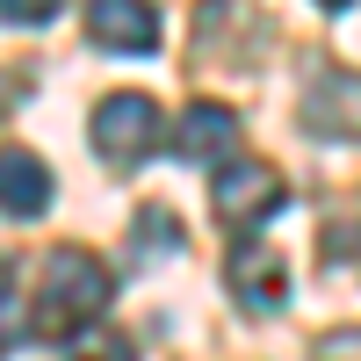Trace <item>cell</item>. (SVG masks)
I'll return each mask as SVG.
<instances>
[{
    "label": "cell",
    "mask_w": 361,
    "mask_h": 361,
    "mask_svg": "<svg viewBox=\"0 0 361 361\" xmlns=\"http://www.w3.org/2000/svg\"><path fill=\"white\" fill-rule=\"evenodd\" d=\"M116 296V275L87 253V246H58L37 275V333H80V325H94L102 304Z\"/></svg>",
    "instance_id": "obj_1"
},
{
    "label": "cell",
    "mask_w": 361,
    "mask_h": 361,
    "mask_svg": "<svg viewBox=\"0 0 361 361\" xmlns=\"http://www.w3.org/2000/svg\"><path fill=\"white\" fill-rule=\"evenodd\" d=\"M166 145V116L152 94H109L94 102V152L109 166H137V159H152Z\"/></svg>",
    "instance_id": "obj_2"
},
{
    "label": "cell",
    "mask_w": 361,
    "mask_h": 361,
    "mask_svg": "<svg viewBox=\"0 0 361 361\" xmlns=\"http://www.w3.org/2000/svg\"><path fill=\"white\" fill-rule=\"evenodd\" d=\"M282 173L267 166V159H231V166H217V180H209V202H217V217L224 224H238V231H253L260 217H275L282 209Z\"/></svg>",
    "instance_id": "obj_3"
},
{
    "label": "cell",
    "mask_w": 361,
    "mask_h": 361,
    "mask_svg": "<svg viewBox=\"0 0 361 361\" xmlns=\"http://www.w3.org/2000/svg\"><path fill=\"white\" fill-rule=\"evenodd\" d=\"M224 282H231V296H238L253 318H267V311L289 304V260L267 246V238H238L231 260H224Z\"/></svg>",
    "instance_id": "obj_4"
},
{
    "label": "cell",
    "mask_w": 361,
    "mask_h": 361,
    "mask_svg": "<svg viewBox=\"0 0 361 361\" xmlns=\"http://www.w3.org/2000/svg\"><path fill=\"white\" fill-rule=\"evenodd\" d=\"M173 152L195 159V166H209V159L231 166V152H238V116H231L224 102H188V109H180V123H173Z\"/></svg>",
    "instance_id": "obj_5"
},
{
    "label": "cell",
    "mask_w": 361,
    "mask_h": 361,
    "mask_svg": "<svg viewBox=\"0 0 361 361\" xmlns=\"http://www.w3.org/2000/svg\"><path fill=\"white\" fill-rule=\"evenodd\" d=\"M51 195H58L51 166L29 145H0V217H44Z\"/></svg>",
    "instance_id": "obj_6"
},
{
    "label": "cell",
    "mask_w": 361,
    "mask_h": 361,
    "mask_svg": "<svg viewBox=\"0 0 361 361\" xmlns=\"http://www.w3.org/2000/svg\"><path fill=\"white\" fill-rule=\"evenodd\" d=\"M304 123L318 137H361V73H325L304 94Z\"/></svg>",
    "instance_id": "obj_7"
},
{
    "label": "cell",
    "mask_w": 361,
    "mask_h": 361,
    "mask_svg": "<svg viewBox=\"0 0 361 361\" xmlns=\"http://www.w3.org/2000/svg\"><path fill=\"white\" fill-rule=\"evenodd\" d=\"M87 37L102 51H152L159 44V15L145 0H94L87 8Z\"/></svg>",
    "instance_id": "obj_8"
},
{
    "label": "cell",
    "mask_w": 361,
    "mask_h": 361,
    "mask_svg": "<svg viewBox=\"0 0 361 361\" xmlns=\"http://www.w3.org/2000/svg\"><path fill=\"white\" fill-rule=\"evenodd\" d=\"M180 238H188V231H180V217H173V209H137V253H180Z\"/></svg>",
    "instance_id": "obj_9"
},
{
    "label": "cell",
    "mask_w": 361,
    "mask_h": 361,
    "mask_svg": "<svg viewBox=\"0 0 361 361\" xmlns=\"http://www.w3.org/2000/svg\"><path fill=\"white\" fill-rule=\"evenodd\" d=\"M66 361H137V354H130L123 333H80V340L66 347Z\"/></svg>",
    "instance_id": "obj_10"
},
{
    "label": "cell",
    "mask_w": 361,
    "mask_h": 361,
    "mask_svg": "<svg viewBox=\"0 0 361 361\" xmlns=\"http://www.w3.org/2000/svg\"><path fill=\"white\" fill-rule=\"evenodd\" d=\"M325 260L333 267H361V224H333L325 231Z\"/></svg>",
    "instance_id": "obj_11"
},
{
    "label": "cell",
    "mask_w": 361,
    "mask_h": 361,
    "mask_svg": "<svg viewBox=\"0 0 361 361\" xmlns=\"http://www.w3.org/2000/svg\"><path fill=\"white\" fill-rule=\"evenodd\" d=\"M0 22H51V0H0Z\"/></svg>",
    "instance_id": "obj_12"
},
{
    "label": "cell",
    "mask_w": 361,
    "mask_h": 361,
    "mask_svg": "<svg viewBox=\"0 0 361 361\" xmlns=\"http://www.w3.org/2000/svg\"><path fill=\"white\" fill-rule=\"evenodd\" d=\"M0 109H8V87H0Z\"/></svg>",
    "instance_id": "obj_13"
}]
</instances>
